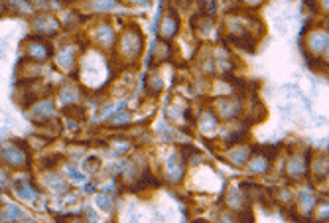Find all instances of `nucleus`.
<instances>
[{
	"mask_svg": "<svg viewBox=\"0 0 329 223\" xmlns=\"http://www.w3.org/2000/svg\"><path fill=\"white\" fill-rule=\"evenodd\" d=\"M225 202H227L229 209L239 211V213L244 209V206H246V200H244L242 192H240V190H237L235 186H231V188L227 190V193H225Z\"/></svg>",
	"mask_w": 329,
	"mask_h": 223,
	"instance_id": "2eb2a0df",
	"label": "nucleus"
},
{
	"mask_svg": "<svg viewBox=\"0 0 329 223\" xmlns=\"http://www.w3.org/2000/svg\"><path fill=\"white\" fill-rule=\"evenodd\" d=\"M32 120L36 122H45V120L53 119V101L51 99H44V101H36V105L30 109V115H28Z\"/></svg>",
	"mask_w": 329,
	"mask_h": 223,
	"instance_id": "9b49d317",
	"label": "nucleus"
},
{
	"mask_svg": "<svg viewBox=\"0 0 329 223\" xmlns=\"http://www.w3.org/2000/svg\"><path fill=\"white\" fill-rule=\"evenodd\" d=\"M308 170H312V176H314L315 180L327 178V156L319 154L315 160H310Z\"/></svg>",
	"mask_w": 329,
	"mask_h": 223,
	"instance_id": "a211bd4d",
	"label": "nucleus"
},
{
	"mask_svg": "<svg viewBox=\"0 0 329 223\" xmlns=\"http://www.w3.org/2000/svg\"><path fill=\"white\" fill-rule=\"evenodd\" d=\"M227 158L233 164H237V166H242V164H246V160L251 158V148H246V146H235V148H231V152L227 154Z\"/></svg>",
	"mask_w": 329,
	"mask_h": 223,
	"instance_id": "6ab92c4d",
	"label": "nucleus"
},
{
	"mask_svg": "<svg viewBox=\"0 0 329 223\" xmlns=\"http://www.w3.org/2000/svg\"><path fill=\"white\" fill-rule=\"evenodd\" d=\"M164 176L170 184H178V182H181L183 176H185V164L181 162L180 158H176V156H170V158L166 160Z\"/></svg>",
	"mask_w": 329,
	"mask_h": 223,
	"instance_id": "9d476101",
	"label": "nucleus"
},
{
	"mask_svg": "<svg viewBox=\"0 0 329 223\" xmlns=\"http://www.w3.org/2000/svg\"><path fill=\"white\" fill-rule=\"evenodd\" d=\"M219 223H240V219L237 215H231V213H221L219 215Z\"/></svg>",
	"mask_w": 329,
	"mask_h": 223,
	"instance_id": "cd10ccee",
	"label": "nucleus"
},
{
	"mask_svg": "<svg viewBox=\"0 0 329 223\" xmlns=\"http://www.w3.org/2000/svg\"><path fill=\"white\" fill-rule=\"evenodd\" d=\"M2 10H4V4H2V2H0V12H2Z\"/></svg>",
	"mask_w": 329,
	"mask_h": 223,
	"instance_id": "2f4dec72",
	"label": "nucleus"
},
{
	"mask_svg": "<svg viewBox=\"0 0 329 223\" xmlns=\"http://www.w3.org/2000/svg\"><path fill=\"white\" fill-rule=\"evenodd\" d=\"M130 119V115H128V113H126V111H124V113H122V115H115V117H113V120H111V122H126V120Z\"/></svg>",
	"mask_w": 329,
	"mask_h": 223,
	"instance_id": "c756f323",
	"label": "nucleus"
},
{
	"mask_svg": "<svg viewBox=\"0 0 329 223\" xmlns=\"http://www.w3.org/2000/svg\"><path fill=\"white\" fill-rule=\"evenodd\" d=\"M83 166H85V170H87L89 174H93V172H97V170L101 168V160H99V158H87Z\"/></svg>",
	"mask_w": 329,
	"mask_h": 223,
	"instance_id": "393cba45",
	"label": "nucleus"
},
{
	"mask_svg": "<svg viewBox=\"0 0 329 223\" xmlns=\"http://www.w3.org/2000/svg\"><path fill=\"white\" fill-rule=\"evenodd\" d=\"M60 26H61L60 20H58L53 14H49V12L36 16V18L32 20V28L38 32V34H42V36H53V34H58V32H60Z\"/></svg>",
	"mask_w": 329,
	"mask_h": 223,
	"instance_id": "20e7f679",
	"label": "nucleus"
},
{
	"mask_svg": "<svg viewBox=\"0 0 329 223\" xmlns=\"http://www.w3.org/2000/svg\"><path fill=\"white\" fill-rule=\"evenodd\" d=\"M22 223H36V221H34V219H30V217H24V219H22Z\"/></svg>",
	"mask_w": 329,
	"mask_h": 223,
	"instance_id": "7c9ffc66",
	"label": "nucleus"
},
{
	"mask_svg": "<svg viewBox=\"0 0 329 223\" xmlns=\"http://www.w3.org/2000/svg\"><path fill=\"white\" fill-rule=\"evenodd\" d=\"M199 129H201V133L203 134H211L217 131V119H215V115L213 113H203L201 117H199Z\"/></svg>",
	"mask_w": 329,
	"mask_h": 223,
	"instance_id": "4be33fe9",
	"label": "nucleus"
},
{
	"mask_svg": "<svg viewBox=\"0 0 329 223\" xmlns=\"http://www.w3.org/2000/svg\"><path fill=\"white\" fill-rule=\"evenodd\" d=\"M22 45H24L26 56L36 61H44L51 56V45H49V42L44 40L42 36H30V38L24 40V44Z\"/></svg>",
	"mask_w": 329,
	"mask_h": 223,
	"instance_id": "f03ea898",
	"label": "nucleus"
},
{
	"mask_svg": "<svg viewBox=\"0 0 329 223\" xmlns=\"http://www.w3.org/2000/svg\"><path fill=\"white\" fill-rule=\"evenodd\" d=\"M6 188H10V176L6 170L0 168V190H6Z\"/></svg>",
	"mask_w": 329,
	"mask_h": 223,
	"instance_id": "bb28decb",
	"label": "nucleus"
},
{
	"mask_svg": "<svg viewBox=\"0 0 329 223\" xmlns=\"http://www.w3.org/2000/svg\"><path fill=\"white\" fill-rule=\"evenodd\" d=\"M215 111L221 119H237L240 113V101L237 97H219L215 101Z\"/></svg>",
	"mask_w": 329,
	"mask_h": 223,
	"instance_id": "423d86ee",
	"label": "nucleus"
},
{
	"mask_svg": "<svg viewBox=\"0 0 329 223\" xmlns=\"http://www.w3.org/2000/svg\"><path fill=\"white\" fill-rule=\"evenodd\" d=\"M144 49V36L136 24H128L119 38V58L120 61L132 65L138 61Z\"/></svg>",
	"mask_w": 329,
	"mask_h": 223,
	"instance_id": "f257e3e1",
	"label": "nucleus"
},
{
	"mask_svg": "<svg viewBox=\"0 0 329 223\" xmlns=\"http://www.w3.org/2000/svg\"><path fill=\"white\" fill-rule=\"evenodd\" d=\"M308 166H310V152H306V154H294L290 160H288V166H286V174H288V178L292 180H299L306 176V172H308Z\"/></svg>",
	"mask_w": 329,
	"mask_h": 223,
	"instance_id": "39448f33",
	"label": "nucleus"
},
{
	"mask_svg": "<svg viewBox=\"0 0 329 223\" xmlns=\"http://www.w3.org/2000/svg\"><path fill=\"white\" fill-rule=\"evenodd\" d=\"M327 30L325 28H315V30L310 32L308 36V47L312 54H317V56H323L327 54Z\"/></svg>",
	"mask_w": 329,
	"mask_h": 223,
	"instance_id": "6e6552de",
	"label": "nucleus"
},
{
	"mask_svg": "<svg viewBox=\"0 0 329 223\" xmlns=\"http://www.w3.org/2000/svg\"><path fill=\"white\" fill-rule=\"evenodd\" d=\"M270 160L268 156H255V158H249V170L253 172V174H264V172H268L270 168Z\"/></svg>",
	"mask_w": 329,
	"mask_h": 223,
	"instance_id": "aec40b11",
	"label": "nucleus"
},
{
	"mask_svg": "<svg viewBox=\"0 0 329 223\" xmlns=\"http://www.w3.org/2000/svg\"><path fill=\"white\" fill-rule=\"evenodd\" d=\"M97 206L103 209V211H108V209L113 208V195H111V193H101V195H97Z\"/></svg>",
	"mask_w": 329,
	"mask_h": 223,
	"instance_id": "b1692460",
	"label": "nucleus"
},
{
	"mask_svg": "<svg viewBox=\"0 0 329 223\" xmlns=\"http://www.w3.org/2000/svg\"><path fill=\"white\" fill-rule=\"evenodd\" d=\"M22 217V209L18 206H4L0 208V223H14Z\"/></svg>",
	"mask_w": 329,
	"mask_h": 223,
	"instance_id": "412c9836",
	"label": "nucleus"
},
{
	"mask_svg": "<svg viewBox=\"0 0 329 223\" xmlns=\"http://www.w3.org/2000/svg\"><path fill=\"white\" fill-rule=\"evenodd\" d=\"M296 208L304 213V215H310L315 208V195L312 190H308V188H304V190H299L298 193V206Z\"/></svg>",
	"mask_w": 329,
	"mask_h": 223,
	"instance_id": "dca6fc26",
	"label": "nucleus"
},
{
	"mask_svg": "<svg viewBox=\"0 0 329 223\" xmlns=\"http://www.w3.org/2000/svg\"><path fill=\"white\" fill-rule=\"evenodd\" d=\"M14 192L20 200H26V202H32L38 197V190L32 186L30 180H20L14 184Z\"/></svg>",
	"mask_w": 329,
	"mask_h": 223,
	"instance_id": "f3484780",
	"label": "nucleus"
},
{
	"mask_svg": "<svg viewBox=\"0 0 329 223\" xmlns=\"http://www.w3.org/2000/svg\"><path fill=\"white\" fill-rule=\"evenodd\" d=\"M91 36H93V40L101 45V47H111V45L115 44V30H113L111 22H105V20L99 22L91 30Z\"/></svg>",
	"mask_w": 329,
	"mask_h": 223,
	"instance_id": "0eeeda50",
	"label": "nucleus"
},
{
	"mask_svg": "<svg viewBox=\"0 0 329 223\" xmlns=\"http://www.w3.org/2000/svg\"><path fill=\"white\" fill-rule=\"evenodd\" d=\"M69 176H71V180H73V182H77V184L85 182V176H83L81 172H77V170H73V168H69Z\"/></svg>",
	"mask_w": 329,
	"mask_h": 223,
	"instance_id": "c85d7f7f",
	"label": "nucleus"
},
{
	"mask_svg": "<svg viewBox=\"0 0 329 223\" xmlns=\"http://www.w3.org/2000/svg\"><path fill=\"white\" fill-rule=\"evenodd\" d=\"M162 89H164V81H162V77H160L158 71H152V73L148 75V91L156 97V95H160V93H162Z\"/></svg>",
	"mask_w": 329,
	"mask_h": 223,
	"instance_id": "5701e85b",
	"label": "nucleus"
},
{
	"mask_svg": "<svg viewBox=\"0 0 329 223\" xmlns=\"http://www.w3.org/2000/svg\"><path fill=\"white\" fill-rule=\"evenodd\" d=\"M0 160L12 168H22L28 164V154H26V150L16 146V144H6L0 148Z\"/></svg>",
	"mask_w": 329,
	"mask_h": 223,
	"instance_id": "7ed1b4c3",
	"label": "nucleus"
},
{
	"mask_svg": "<svg viewBox=\"0 0 329 223\" xmlns=\"http://www.w3.org/2000/svg\"><path fill=\"white\" fill-rule=\"evenodd\" d=\"M79 99H81V89H79V85H77V83L67 81V83H63V85H61L60 101L61 103H65V107H73Z\"/></svg>",
	"mask_w": 329,
	"mask_h": 223,
	"instance_id": "ddd939ff",
	"label": "nucleus"
},
{
	"mask_svg": "<svg viewBox=\"0 0 329 223\" xmlns=\"http://www.w3.org/2000/svg\"><path fill=\"white\" fill-rule=\"evenodd\" d=\"M215 12H217V4L215 2H203L201 4V14L203 16H215Z\"/></svg>",
	"mask_w": 329,
	"mask_h": 223,
	"instance_id": "a878e982",
	"label": "nucleus"
},
{
	"mask_svg": "<svg viewBox=\"0 0 329 223\" xmlns=\"http://www.w3.org/2000/svg\"><path fill=\"white\" fill-rule=\"evenodd\" d=\"M170 54H172L170 44L164 42V40H158V42H154V49H152V56H150V63H152L154 67H158V65H162L164 61H168Z\"/></svg>",
	"mask_w": 329,
	"mask_h": 223,
	"instance_id": "4468645a",
	"label": "nucleus"
},
{
	"mask_svg": "<svg viewBox=\"0 0 329 223\" xmlns=\"http://www.w3.org/2000/svg\"><path fill=\"white\" fill-rule=\"evenodd\" d=\"M75 56H77V47L71 44L63 45L60 52H58V65H60L63 71H73L75 69Z\"/></svg>",
	"mask_w": 329,
	"mask_h": 223,
	"instance_id": "f8f14e48",
	"label": "nucleus"
},
{
	"mask_svg": "<svg viewBox=\"0 0 329 223\" xmlns=\"http://www.w3.org/2000/svg\"><path fill=\"white\" fill-rule=\"evenodd\" d=\"M178 32H180V16L174 12V8H168V12L162 18V24H160V36L164 40H172V38H176Z\"/></svg>",
	"mask_w": 329,
	"mask_h": 223,
	"instance_id": "1a4fd4ad",
	"label": "nucleus"
}]
</instances>
